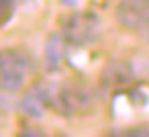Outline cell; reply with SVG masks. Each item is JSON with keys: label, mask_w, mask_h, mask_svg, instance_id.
<instances>
[{"label": "cell", "mask_w": 149, "mask_h": 137, "mask_svg": "<svg viewBox=\"0 0 149 137\" xmlns=\"http://www.w3.org/2000/svg\"><path fill=\"white\" fill-rule=\"evenodd\" d=\"M59 100L63 102V106L68 108V110H80V108H84L90 100H88V94L82 90V88H68V90H63V94H59Z\"/></svg>", "instance_id": "cell-5"}, {"label": "cell", "mask_w": 149, "mask_h": 137, "mask_svg": "<svg viewBox=\"0 0 149 137\" xmlns=\"http://www.w3.org/2000/svg\"><path fill=\"white\" fill-rule=\"evenodd\" d=\"M13 2L15 0H0V23L8 19V15L13 10Z\"/></svg>", "instance_id": "cell-7"}, {"label": "cell", "mask_w": 149, "mask_h": 137, "mask_svg": "<svg viewBox=\"0 0 149 137\" xmlns=\"http://www.w3.org/2000/svg\"><path fill=\"white\" fill-rule=\"evenodd\" d=\"M51 102V92L49 88H45L43 84H37L33 86L21 100V108L25 110V115L33 117V119H39L45 115V108L49 106Z\"/></svg>", "instance_id": "cell-4"}, {"label": "cell", "mask_w": 149, "mask_h": 137, "mask_svg": "<svg viewBox=\"0 0 149 137\" xmlns=\"http://www.w3.org/2000/svg\"><path fill=\"white\" fill-rule=\"evenodd\" d=\"M31 70L29 57L21 49H0V88L6 92H19Z\"/></svg>", "instance_id": "cell-1"}, {"label": "cell", "mask_w": 149, "mask_h": 137, "mask_svg": "<svg viewBox=\"0 0 149 137\" xmlns=\"http://www.w3.org/2000/svg\"><path fill=\"white\" fill-rule=\"evenodd\" d=\"M63 37L72 43H90L98 33V19L92 13H76L63 21Z\"/></svg>", "instance_id": "cell-2"}, {"label": "cell", "mask_w": 149, "mask_h": 137, "mask_svg": "<svg viewBox=\"0 0 149 137\" xmlns=\"http://www.w3.org/2000/svg\"><path fill=\"white\" fill-rule=\"evenodd\" d=\"M116 19L123 27L139 29L149 21V0H120L116 6Z\"/></svg>", "instance_id": "cell-3"}, {"label": "cell", "mask_w": 149, "mask_h": 137, "mask_svg": "<svg viewBox=\"0 0 149 137\" xmlns=\"http://www.w3.org/2000/svg\"><path fill=\"white\" fill-rule=\"evenodd\" d=\"M45 57L51 66L61 64V59L65 57V47H63V39L61 35H51L47 45H45Z\"/></svg>", "instance_id": "cell-6"}]
</instances>
